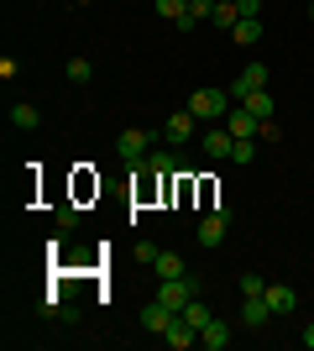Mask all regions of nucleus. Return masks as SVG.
I'll list each match as a JSON object with an SVG mask.
<instances>
[{
	"mask_svg": "<svg viewBox=\"0 0 314 351\" xmlns=\"http://www.w3.org/2000/svg\"><path fill=\"white\" fill-rule=\"evenodd\" d=\"M231 95H225V89H194V95H189V110H194L199 121H225L231 116Z\"/></svg>",
	"mask_w": 314,
	"mask_h": 351,
	"instance_id": "obj_1",
	"label": "nucleus"
},
{
	"mask_svg": "<svg viewBox=\"0 0 314 351\" xmlns=\"http://www.w3.org/2000/svg\"><path fill=\"white\" fill-rule=\"evenodd\" d=\"M157 299H163L173 315H183V309H189V299H199V278H189V273H183V278H163Z\"/></svg>",
	"mask_w": 314,
	"mask_h": 351,
	"instance_id": "obj_2",
	"label": "nucleus"
},
{
	"mask_svg": "<svg viewBox=\"0 0 314 351\" xmlns=\"http://www.w3.org/2000/svg\"><path fill=\"white\" fill-rule=\"evenodd\" d=\"M252 89H267V63H246V69L236 73V79H231V84H225V95H231V100H246V95H252Z\"/></svg>",
	"mask_w": 314,
	"mask_h": 351,
	"instance_id": "obj_3",
	"label": "nucleus"
},
{
	"mask_svg": "<svg viewBox=\"0 0 314 351\" xmlns=\"http://www.w3.org/2000/svg\"><path fill=\"white\" fill-rule=\"evenodd\" d=\"M225 236H231V210H209L199 220V247H220Z\"/></svg>",
	"mask_w": 314,
	"mask_h": 351,
	"instance_id": "obj_4",
	"label": "nucleus"
},
{
	"mask_svg": "<svg viewBox=\"0 0 314 351\" xmlns=\"http://www.w3.org/2000/svg\"><path fill=\"white\" fill-rule=\"evenodd\" d=\"M116 152H120V158H126V162L136 168V162H147L152 136H147V132H120V136H116Z\"/></svg>",
	"mask_w": 314,
	"mask_h": 351,
	"instance_id": "obj_5",
	"label": "nucleus"
},
{
	"mask_svg": "<svg viewBox=\"0 0 314 351\" xmlns=\"http://www.w3.org/2000/svg\"><path fill=\"white\" fill-rule=\"evenodd\" d=\"M194 341H199V330H194L189 320H183V315H173V320L163 325V346H173V351H189Z\"/></svg>",
	"mask_w": 314,
	"mask_h": 351,
	"instance_id": "obj_6",
	"label": "nucleus"
},
{
	"mask_svg": "<svg viewBox=\"0 0 314 351\" xmlns=\"http://www.w3.org/2000/svg\"><path fill=\"white\" fill-rule=\"evenodd\" d=\"M194 126H199L194 110H173V116H168V126H163V136H168L173 147H183L189 136H194Z\"/></svg>",
	"mask_w": 314,
	"mask_h": 351,
	"instance_id": "obj_7",
	"label": "nucleus"
},
{
	"mask_svg": "<svg viewBox=\"0 0 314 351\" xmlns=\"http://www.w3.org/2000/svg\"><path fill=\"white\" fill-rule=\"evenodd\" d=\"M225 132L241 142V136H257V132H262V121H257L246 105H231V116H225Z\"/></svg>",
	"mask_w": 314,
	"mask_h": 351,
	"instance_id": "obj_8",
	"label": "nucleus"
},
{
	"mask_svg": "<svg viewBox=\"0 0 314 351\" xmlns=\"http://www.w3.org/2000/svg\"><path fill=\"white\" fill-rule=\"evenodd\" d=\"M205 152H209V158H215V162H225V158H231V152H236V136L225 132V121H220V126H215V132H205Z\"/></svg>",
	"mask_w": 314,
	"mask_h": 351,
	"instance_id": "obj_9",
	"label": "nucleus"
},
{
	"mask_svg": "<svg viewBox=\"0 0 314 351\" xmlns=\"http://www.w3.org/2000/svg\"><path fill=\"white\" fill-rule=\"evenodd\" d=\"M241 320L252 325V330H257V325H267V320H272V304H267V293H246V304H241Z\"/></svg>",
	"mask_w": 314,
	"mask_h": 351,
	"instance_id": "obj_10",
	"label": "nucleus"
},
{
	"mask_svg": "<svg viewBox=\"0 0 314 351\" xmlns=\"http://www.w3.org/2000/svg\"><path fill=\"white\" fill-rule=\"evenodd\" d=\"M136 320H142V330H152V336H163V325L173 320V309H168L163 299H152V304L142 309V315H136Z\"/></svg>",
	"mask_w": 314,
	"mask_h": 351,
	"instance_id": "obj_11",
	"label": "nucleus"
},
{
	"mask_svg": "<svg viewBox=\"0 0 314 351\" xmlns=\"http://www.w3.org/2000/svg\"><path fill=\"white\" fill-rule=\"evenodd\" d=\"M267 304H272V315H293V309H299V293L288 289V283H267Z\"/></svg>",
	"mask_w": 314,
	"mask_h": 351,
	"instance_id": "obj_12",
	"label": "nucleus"
},
{
	"mask_svg": "<svg viewBox=\"0 0 314 351\" xmlns=\"http://www.w3.org/2000/svg\"><path fill=\"white\" fill-rule=\"evenodd\" d=\"M215 16V0H189V11L179 16V32H194L199 21H209Z\"/></svg>",
	"mask_w": 314,
	"mask_h": 351,
	"instance_id": "obj_13",
	"label": "nucleus"
},
{
	"mask_svg": "<svg viewBox=\"0 0 314 351\" xmlns=\"http://www.w3.org/2000/svg\"><path fill=\"white\" fill-rule=\"evenodd\" d=\"M199 346H209V351H225V346H231V325H225V320H209L205 330H199Z\"/></svg>",
	"mask_w": 314,
	"mask_h": 351,
	"instance_id": "obj_14",
	"label": "nucleus"
},
{
	"mask_svg": "<svg viewBox=\"0 0 314 351\" xmlns=\"http://www.w3.org/2000/svg\"><path fill=\"white\" fill-rule=\"evenodd\" d=\"M231 37H236V47H252L262 37V16H241L236 27H231Z\"/></svg>",
	"mask_w": 314,
	"mask_h": 351,
	"instance_id": "obj_15",
	"label": "nucleus"
},
{
	"mask_svg": "<svg viewBox=\"0 0 314 351\" xmlns=\"http://www.w3.org/2000/svg\"><path fill=\"white\" fill-rule=\"evenodd\" d=\"M152 267H157V278H183V273H189L179 252H157V263H152Z\"/></svg>",
	"mask_w": 314,
	"mask_h": 351,
	"instance_id": "obj_16",
	"label": "nucleus"
},
{
	"mask_svg": "<svg viewBox=\"0 0 314 351\" xmlns=\"http://www.w3.org/2000/svg\"><path fill=\"white\" fill-rule=\"evenodd\" d=\"M241 105H246L257 121H272V95H267V89H252V95H246Z\"/></svg>",
	"mask_w": 314,
	"mask_h": 351,
	"instance_id": "obj_17",
	"label": "nucleus"
},
{
	"mask_svg": "<svg viewBox=\"0 0 314 351\" xmlns=\"http://www.w3.org/2000/svg\"><path fill=\"white\" fill-rule=\"evenodd\" d=\"M209 21H215V27L220 32H231L241 21V11H236V0H215V16H209Z\"/></svg>",
	"mask_w": 314,
	"mask_h": 351,
	"instance_id": "obj_18",
	"label": "nucleus"
},
{
	"mask_svg": "<svg viewBox=\"0 0 314 351\" xmlns=\"http://www.w3.org/2000/svg\"><path fill=\"white\" fill-rule=\"evenodd\" d=\"M11 126H21V132H37V126H42L37 105H11Z\"/></svg>",
	"mask_w": 314,
	"mask_h": 351,
	"instance_id": "obj_19",
	"label": "nucleus"
},
{
	"mask_svg": "<svg viewBox=\"0 0 314 351\" xmlns=\"http://www.w3.org/2000/svg\"><path fill=\"white\" fill-rule=\"evenodd\" d=\"M183 320L194 325V330H205V325L215 320V315H209V304H205V299H189V309H183Z\"/></svg>",
	"mask_w": 314,
	"mask_h": 351,
	"instance_id": "obj_20",
	"label": "nucleus"
},
{
	"mask_svg": "<svg viewBox=\"0 0 314 351\" xmlns=\"http://www.w3.org/2000/svg\"><path fill=\"white\" fill-rule=\"evenodd\" d=\"M68 79H74V84H90V79H94V63L90 58H68Z\"/></svg>",
	"mask_w": 314,
	"mask_h": 351,
	"instance_id": "obj_21",
	"label": "nucleus"
},
{
	"mask_svg": "<svg viewBox=\"0 0 314 351\" xmlns=\"http://www.w3.org/2000/svg\"><path fill=\"white\" fill-rule=\"evenodd\" d=\"M157 5V16H168V21H179L183 11H189V0H152Z\"/></svg>",
	"mask_w": 314,
	"mask_h": 351,
	"instance_id": "obj_22",
	"label": "nucleus"
},
{
	"mask_svg": "<svg viewBox=\"0 0 314 351\" xmlns=\"http://www.w3.org/2000/svg\"><path fill=\"white\" fill-rule=\"evenodd\" d=\"M147 168L152 173H173L179 162H173V152H147Z\"/></svg>",
	"mask_w": 314,
	"mask_h": 351,
	"instance_id": "obj_23",
	"label": "nucleus"
},
{
	"mask_svg": "<svg viewBox=\"0 0 314 351\" xmlns=\"http://www.w3.org/2000/svg\"><path fill=\"white\" fill-rule=\"evenodd\" d=\"M252 158H257V142H252V136H241L236 152H231V162H252Z\"/></svg>",
	"mask_w": 314,
	"mask_h": 351,
	"instance_id": "obj_24",
	"label": "nucleus"
},
{
	"mask_svg": "<svg viewBox=\"0 0 314 351\" xmlns=\"http://www.w3.org/2000/svg\"><path fill=\"white\" fill-rule=\"evenodd\" d=\"M58 226H63V231H74V226H79V205H58Z\"/></svg>",
	"mask_w": 314,
	"mask_h": 351,
	"instance_id": "obj_25",
	"label": "nucleus"
},
{
	"mask_svg": "<svg viewBox=\"0 0 314 351\" xmlns=\"http://www.w3.org/2000/svg\"><path fill=\"white\" fill-rule=\"evenodd\" d=\"M241 293H267V283L257 278V273H241Z\"/></svg>",
	"mask_w": 314,
	"mask_h": 351,
	"instance_id": "obj_26",
	"label": "nucleus"
},
{
	"mask_svg": "<svg viewBox=\"0 0 314 351\" xmlns=\"http://www.w3.org/2000/svg\"><path fill=\"white\" fill-rule=\"evenodd\" d=\"M157 252H163V247H152V241H136V263H157Z\"/></svg>",
	"mask_w": 314,
	"mask_h": 351,
	"instance_id": "obj_27",
	"label": "nucleus"
},
{
	"mask_svg": "<svg viewBox=\"0 0 314 351\" xmlns=\"http://www.w3.org/2000/svg\"><path fill=\"white\" fill-rule=\"evenodd\" d=\"M236 11L241 16H262V0H236Z\"/></svg>",
	"mask_w": 314,
	"mask_h": 351,
	"instance_id": "obj_28",
	"label": "nucleus"
},
{
	"mask_svg": "<svg viewBox=\"0 0 314 351\" xmlns=\"http://www.w3.org/2000/svg\"><path fill=\"white\" fill-rule=\"evenodd\" d=\"M304 346H309V351H314V325H304Z\"/></svg>",
	"mask_w": 314,
	"mask_h": 351,
	"instance_id": "obj_29",
	"label": "nucleus"
},
{
	"mask_svg": "<svg viewBox=\"0 0 314 351\" xmlns=\"http://www.w3.org/2000/svg\"><path fill=\"white\" fill-rule=\"evenodd\" d=\"M309 16H314V0H309Z\"/></svg>",
	"mask_w": 314,
	"mask_h": 351,
	"instance_id": "obj_30",
	"label": "nucleus"
}]
</instances>
